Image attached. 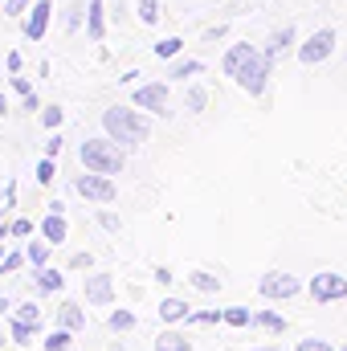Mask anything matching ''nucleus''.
Returning a JSON list of instances; mask_svg holds the SVG:
<instances>
[{
  "label": "nucleus",
  "instance_id": "obj_1",
  "mask_svg": "<svg viewBox=\"0 0 347 351\" xmlns=\"http://www.w3.org/2000/svg\"><path fill=\"white\" fill-rule=\"evenodd\" d=\"M102 131H106V139H115L119 147H139V143H147L152 123H147L139 110H131V106H106V110H102Z\"/></svg>",
  "mask_w": 347,
  "mask_h": 351
},
{
  "label": "nucleus",
  "instance_id": "obj_2",
  "mask_svg": "<svg viewBox=\"0 0 347 351\" xmlns=\"http://www.w3.org/2000/svg\"><path fill=\"white\" fill-rule=\"evenodd\" d=\"M123 152H127V147H119L115 139H86V143L78 147V160H82L86 172L119 176L127 168V156H123Z\"/></svg>",
  "mask_w": 347,
  "mask_h": 351
},
{
  "label": "nucleus",
  "instance_id": "obj_3",
  "mask_svg": "<svg viewBox=\"0 0 347 351\" xmlns=\"http://www.w3.org/2000/svg\"><path fill=\"white\" fill-rule=\"evenodd\" d=\"M74 192L82 196V200H94V204H110L115 196H119V188H115V180L102 172H82L74 176Z\"/></svg>",
  "mask_w": 347,
  "mask_h": 351
},
{
  "label": "nucleus",
  "instance_id": "obj_4",
  "mask_svg": "<svg viewBox=\"0 0 347 351\" xmlns=\"http://www.w3.org/2000/svg\"><path fill=\"white\" fill-rule=\"evenodd\" d=\"M331 49H335V29H319L315 37H307V45H298V62L302 66H319V62L331 58Z\"/></svg>",
  "mask_w": 347,
  "mask_h": 351
},
{
  "label": "nucleus",
  "instance_id": "obj_5",
  "mask_svg": "<svg viewBox=\"0 0 347 351\" xmlns=\"http://www.w3.org/2000/svg\"><path fill=\"white\" fill-rule=\"evenodd\" d=\"M139 110H152L160 119H168V82H147V86H135V98H131Z\"/></svg>",
  "mask_w": 347,
  "mask_h": 351
},
{
  "label": "nucleus",
  "instance_id": "obj_6",
  "mask_svg": "<svg viewBox=\"0 0 347 351\" xmlns=\"http://www.w3.org/2000/svg\"><path fill=\"white\" fill-rule=\"evenodd\" d=\"M270 70H274V62H270L265 53H258V58H254L237 78H233V82L246 90V94H254V98H258V94H265V78H270Z\"/></svg>",
  "mask_w": 347,
  "mask_h": 351
},
{
  "label": "nucleus",
  "instance_id": "obj_7",
  "mask_svg": "<svg viewBox=\"0 0 347 351\" xmlns=\"http://www.w3.org/2000/svg\"><path fill=\"white\" fill-rule=\"evenodd\" d=\"M302 286H298V278L294 274H278V269H270V274H261V298H294Z\"/></svg>",
  "mask_w": 347,
  "mask_h": 351
},
{
  "label": "nucleus",
  "instance_id": "obj_8",
  "mask_svg": "<svg viewBox=\"0 0 347 351\" xmlns=\"http://www.w3.org/2000/svg\"><path fill=\"white\" fill-rule=\"evenodd\" d=\"M311 294H315V302L347 298V278L344 274H315V278H311Z\"/></svg>",
  "mask_w": 347,
  "mask_h": 351
},
{
  "label": "nucleus",
  "instance_id": "obj_9",
  "mask_svg": "<svg viewBox=\"0 0 347 351\" xmlns=\"http://www.w3.org/2000/svg\"><path fill=\"white\" fill-rule=\"evenodd\" d=\"M49 16H53V0H33V8L25 12V37L41 41L45 29H49Z\"/></svg>",
  "mask_w": 347,
  "mask_h": 351
},
{
  "label": "nucleus",
  "instance_id": "obj_10",
  "mask_svg": "<svg viewBox=\"0 0 347 351\" xmlns=\"http://www.w3.org/2000/svg\"><path fill=\"white\" fill-rule=\"evenodd\" d=\"M254 58H258V49H254L250 41H237V45H229V49H225V58H221V70H225L229 78H237V74H241V70H246Z\"/></svg>",
  "mask_w": 347,
  "mask_h": 351
},
{
  "label": "nucleus",
  "instance_id": "obj_11",
  "mask_svg": "<svg viewBox=\"0 0 347 351\" xmlns=\"http://www.w3.org/2000/svg\"><path fill=\"white\" fill-rule=\"evenodd\" d=\"M86 302L90 306H110L115 302V278L110 274H86Z\"/></svg>",
  "mask_w": 347,
  "mask_h": 351
},
{
  "label": "nucleus",
  "instance_id": "obj_12",
  "mask_svg": "<svg viewBox=\"0 0 347 351\" xmlns=\"http://www.w3.org/2000/svg\"><path fill=\"white\" fill-rule=\"evenodd\" d=\"M37 229H41V237H45L49 245H62V241L70 237V225H66V213H45Z\"/></svg>",
  "mask_w": 347,
  "mask_h": 351
},
{
  "label": "nucleus",
  "instance_id": "obj_13",
  "mask_svg": "<svg viewBox=\"0 0 347 351\" xmlns=\"http://www.w3.org/2000/svg\"><path fill=\"white\" fill-rule=\"evenodd\" d=\"M58 327H66V331H74V335H78V331H86V306L66 298V302L58 306Z\"/></svg>",
  "mask_w": 347,
  "mask_h": 351
},
{
  "label": "nucleus",
  "instance_id": "obj_14",
  "mask_svg": "<svg viewBox=\"0 0 347 351\" xmlns=\"http://www.w3.org/2000/svg\"><path fill=\"white\" fill-rule=\"evenodd\" d=\"M86 37L90 41L106 37V4L102 0H86Z\"/></svg>",
  "mask_w": 347,
  "mask_h": 351
},
{
  "label": "nucleus",
  "instance_id": "obj_15",
  "mask_svg": "<svg viewBox=\"0 0 347 351\" xmlns=\"http://www.w3.org/2000/svg\"><path fill=\"white\" fill-rule=\"evenodd\" d=\"M33 282H37L41 294H62V286H66V278H62L58 269H49V265H41V269L33 274Z\"/></svg>",
  "mask_w": 347,
  "mask_h": 351
},
{
  "label": "nucleus",
  "instance_id": "obj_16",
  "mask_svg": "<svg viewBox=\"0 0 347 351\" xmlns=\"http://www.w3.org/2000/svg\"><path fill=\"white\" fill-rule=\"evenodd\" d=\"M37 331H41V327H33V323H21V319H12V323H8V339H12L16 348H29Z\"/></svg>",
  "mask_w": 347,
  "mask_h": 351
},
{
  "label": "nucleus",
  "instance_id": "obj_17",
  "mask_svg": "<svg viewBox=\"0 0 347 351\" xmlns=\"http://www.w3.org/2000/svg\"><path fill=\"white\" fill-rule=\"evenodd\" d=\"M188 315H192V311H188L180 298H164V302H160V319H164V323H188Z\"/></svg>",
  "mask_w": 347,
  "mask_h": 351
},
{
  "label": "nucleus",
  "instance_id": "obj_18",
  "mask_svg": "<svg viewBox=\"0 0 347 351\" xmlns=\"http://www.w3.org/2000/svg\"><path fill=\"white\" fill-rule=\"evenodd\" d=\"M49 250H53V245H49L45 237H37V241H29V245H25V258H29L33 269H41V265L49 262Z\"/></svg>",
  "mask_w": 347,
  "mask_h": 351
},
{
  "label": "nucleus",
  "instance_id": "obj_19",
  "mask_svg": "<svg viewBox=\"0 0 347 351\" xmlns=\"http://www.w3.org/2000/svg\"><path fill=\"white\" fill-rule=\"evenodd\" d=\"M156 351H192V343L180 331H160L156 335Z\"/></svg>",
  "mask_w": 347,
  "mask_h": 351
},
{
  "label": "nucleus",
  "instance_id": "obj_20",
  "mask_svg": "<svg viewBox=\"0 0 347 351\" xmlns=\"http://www.w3.org/2000/svg\"><path fill=\"white\" fill-rule=\"evenodd\" d=\"M204 106H208V90L204 86H188L184 90V110H188V114H200Z\"/></svg>",
  "mask_w": 347,
  "mask_h": 351
},
{
  "label": "nucleus",
  "instance_id": "obj_21",
  "mask_svg": "<svg viewBox=\"0 0 347 351\" xmlns=\"http://www.w3.org/2000/svg\"><path fill=\"white\" fill-rule=\"evenodd\" d=\"M188 282H192L200 294H217V290H221V278H217V274H204V269H192Z\"/></svg>",
  "mask_w": 347,
  "mask_h": 351
},
{
  "label": "nucleus",
  "instance_id": "obj_22",
  "mask_svg": "<svg viewBox=\"0 0 347 351\" xmlns=\"http://www.w3.org/2000/svg\"><path fill=\"white\" fill-rule=\"evenodd\" d=\"M290 41H294V29H290V25H286V29H278V33L270 37V45H265V58L274 62V58H278V53H282V49H286Z\"/></svg>",
  "mask_w": 347,
  "mask_h": 351
},
{
  "label": "nucleus",
  "instance_id": "obj_23",
  "mask_svg": "<svg viewBox=\"0 0 347 351\" xmlns=\"http://www.w3.org/2000/svg\"><path fill=\"white\" fill-rule=\"evenodd\" d=\"M41 348L45 351H70L74 348V331H66V327H58L49 339H41Z\"/></svg>",
  "mask_w": 347,
  "mask_h": 351
},
{
  "label": "nucleus",
  "instance_id": "obj_24",
  "mask_svg": "<svg viewBox=\"0 0 347 351\" xmlns=\"http://www.w3.org/2000/svg\"><path fill=\"white\" fill-rule=\"evenodd\" d=\"M135 16L152 29V25H160V0H135Z\"/></svg>",
  "mask_w": 347,
  "mask_h": 351
},
{
  "label": "nucleus",
  "instance_id": "obj_25",
  "mask_svg": "<svg viewBox=\"0 0 347 351\" xmlns=\"http://www.w3.org/2000/svg\"><path fill=\"white\" fill-rule=\"evenodd\" d=\"M12 319H21V323H33V327H41V306H37V302H21V306H12Z\"/></svg>",
  "mask_w": 347,
  "mask_h": 351
},
{
  "label": "nucleus",
  "instance_id": "obj_26",
  "mask_svg": "<svg viewBox=\"0 0 347 351\" xmlns=\"http://www.w3.org/2000/svg\"><path fill=\"white\" fill-rule=\"evenodd\" d=\"M200 70H204L200 62H192V58H180L172 70H168V78H180V82H184V78H192V74H200Z\"/></svg>",
  "mask_w": 347,
  "mask_h": 351
},
{
  "label": "nucleus",
  "instance_id": "obj_27",
  "mask_svg": "<svg viewBox=\"0 0 347 351\" xmlns=\"http://www.w3.org/2000/svg\"><path fill=\"white\" fill-rule=\"evenodd\" d=\"M254 327H265V331H286V319L282 315H274V311H261V315H254Z\"/></svg>",
  "mask_w": 347,
  "mask_h": 351
},
{
  "label": "nucleus",
  "instance_id": "obj_28",
  "mask_svg": "<svg viewBox=\"0 0 347 351\" xmlns=\"http://www.w3.org/2000/svg\"><path fill=\"white\" fill-rule=\"evenodd\" d=\"M106 327H110V331H131V327H135V315H131V311H110V315H106Z\"/></svg>",
  "mask_w": 347,
  "mask_h": 351
},
{
  "label": "nucleus",
  "instance_id": "obj_29",
  "mask_svg": "<svg viewBox=\"0 0 347 351\" xmlns=\"http://www.w3.org/2000/svg\"><path fill=\"white\" fill-rule=\"evenodd\" d=\"M62 123H66V110H62V106H45V110H41V127H45V131H58Z\"/></svg>",
  "mask_w": 347,
  "mask_h": 351
},
{
  "label": "nucleus",
  "instance_id": "obj_30",
  "mask_svg": "<svg viewBox=\"0 0 347 351\" xmlns=\"http://www.w3.org/2000/svg\"><path fill=\"white\" fill-rule=\"evenodd\" d=\"M8 233H12L16 241H25V237H33V233H37V225H33L29 217H16V221H8Z\"/></svg>",
  "mask_w": 347,
  "mask_h": 351
},
{
  "label": "nucleus",
  "instance_id": "obj_31",
  "mask_svg": "<svg viewBox=\"0 0 347 351\" xmlns=\"http://www.w3.org/2000/svg\"><path fill=\"white\" fill-rule=\"evenodd\" d=\"M62 25H66V33H78V29H82V0H74V4L66 8V21H62Z\"/></svg>",
  "mask_w": 347,
  "mask_h": 351
},
{
  "label": "nucleus",
  "instance_id": "obj_32",
  "mask_svg": "<svg viewBox=\"0 0 347 351\" xmlns=\"http://www.w3.org/2000/svg\"><path fill=\"white\" fill-rule=\"evenodd\" d=\"M225 323H229V327H250L254 315H250L246 306H229V311H225Z\"/></svg>",
  "mask_w": 347,
  "mask_h": 351
},
{
  "label": "nucleus",
  "instance_id": "obj_33",
  "mask_svg": "<svg viewBox=\"0 0 347 351\" xmlns=\"http://www.w3.org/2000/svg\"><path fill=\"white\" fill-rule=\"evenodd\" d=\"M180 49H184L180 37H164V41H156V58H176Z\"/></svg>",
  "mask_w": 347,
  "mask_h": 351
},
{
  "label": "nucleus",
  "instance_id": "obj_34",
  "mask_svg": "<svg viewBox=\"0 0 347 351\" xmlns=\"http://www.w3.org/2000/svg\"><path fill=\"white\" fill-rule=\"evenodd\" d=\"M29 8H33V0H4V16L8 21H21Z\"/></svg>",
  "mask_w": 347,
  "mask_h": 351
},
{
  "label": "nucleus",
  "instance_id": "obj_35",
  "mask_svg": "<svg viewBox=\"0 0 347 351\" xmlns=\"http://www.w3.org/2000/svg\"><path fill=\"white\" fill-rule=\"evenodd\" d=\"M21 265H29L25 250H16V254H4V262H0V274H16Z\"/></svg>",
  "mask_w": 347,
  "mask_h": 351
},
{
  "label": "nucleus",
  "instance_id": "obj_36",
  "mask_svg": "<svg viewBox=\"0 0 347 351\" xmlns=\"http://www.w3.org/2000/svg\"><path fill=\"white\" fill-rule=\"evenodd\" d=\"M53 176H58V168H53V160L45 156V160L37 164V184H41V188H49V184H53Z\"/></svg>",
  "mask_w": 347,
  "mask_h": 351
},
{
  "label": "nucleus",
  "instance_id": "obj_37",
  "mask_svg": "<svg viewBox=\"0 0 347 351\" xmlns=\"http://www.w3.org/2000/svg\"><path fill=\"white\" fill-rule=\"evenodd\" d=\"M62 143H66V139H62V131H49V143H45V156H49V160H58V156H62Z\"/></svg>",
  "mask_w": 347,
  "mask_h": 351
},
{
  "label": "nucleus",
  "instance_id": "obj_38",
  "mask_svg": "<svg viewBox=\"0 0 347 351\" xmlns=\"http://www.w3.org/2000/svg\"><path fill=\"white\" fill-rule=\"evenodd\" d=\"M4 70H8V74H21V70H25V58H21V49H12V53L4 58Z\"/></svg>",
  "mask_w": 347,
  "mask_h": 351
},
{
  "label": "nucleus",
  "instance_id": "obj_39",
  "mask_svg": "<svg viewBox=\"0 0 347 351\" xmlns=\"http://www.w3.org/2000/svg\"><path fill=\"white\" fill-rule=\"evenodd\" d=\"M98 225H102L106 233H119V229H123V221H119L115 213H98Z\"/></svg>",
  "mask_w": 347,
  "mask_h": 351
},
{
  "label": "nucleus",
  "instance_id": "obj_40",
  "mask_svg": "<svg viewBox=\"0 0 347 351\" xmlns=\"http://www.w3.org/2000/svg\"><path fill=\"white\" fill-rule=\"evenodd\" d=\"M8 90H12V94H29V78H21V74H8Z\"/></svg>",
  "mask_w": 347,
  "mask_h": 351
},
{
  "label": "nucleus",
  "instance_id": "obj_41",
  "mask_svg": "<svg viewBox=\"0 0 347 351\" xmlns=\"http://www.w3.org/2000/svg\"><path fill=\"white\" fill-rule=\"evenodd\" d=\"M294 351H331V343H327V339H302Z\"/></svg>",
  "mask_w": 347,
  "mask_h": 351
},
{
  "label": "nucleus",
  "instance_id": "obj_42",
  "mask_svg": "<svg viewBox=\"0 0 347 351\" xmlns=\"http://www.w3.org/2000/svg\"><path fill=\"white\" fill-rule=\"evenodd\" d=\"M90 265H94L90 254H74V258H70V269H90Z\"/></svg>",
  "mask_w": 347,
  "mask_h": 351
},
{
  "label": "nucleus",
  "instance_id": "obj_43",
  "mask_svg": "<svg viewBox=\"0 0 347 351\" xmlns=\"http://www.w3.org/2000/svg\"><path fill=\"white\" fill-rule=\"evenodd\" d=\"M37 106H41V98H37L33 90H29V94H21V110H37Z\"/></svg>",
  "mask_w": 347,
  "mask_h": 351
},
{
  "label": "nucleus",
  "instance_id": "obj_44",
  "mask_svg": "<svg viewBox=\"0 0 347 351\" xmlns=\"http://www.w3.org/2000/svg\"><path fill=\"white\" fill-rule=\"evenodd\" d=\"M0 315H12V302L8 298H0Z\"/></svg>",
  "mask_w": 347,
  "mask_h": 351
},
{
  "label": "nucleus",
  "instance_id": "obj_45",
  "mask_svg": "<svg viewBox=\"0 0 347 351\" xmlns=\"http://www.w3.org/2000/svg\"><path fill=\"white\" fill-rule=\"evenodd\" d=\"M0 114H8V94H0Z\"/></svg>",
  "mask_w": 347,
  "mask_h": 351
},
{
  "label": "nucleus",
  "instance_id": "obj_46",
  "mask_svg": "<svg viewBox=\"0 0 347 351\" xmlns=\"http://www.w3.org/2000/svg\"><path fill=\"white\" fill-rule=\"evenodd\" d=\"M4 237H12V233H8V221H0V241H4Z\"/></svg>",
  "mask_w": 347,
  "mask_h": 351
},
{
  "label": "nucleus",
  "instance_id": "obj_47",
  "mask_svg": "<svg viewBox=\"0 0 347 351\" xmlns=\"http://www.w3.org/2000/svg\"><path fill=\"white\" fill-rule=\"evenodd\" d=\"M254 351H278V348H254Z\"/></svg>",
  "mask_w": 347,
  "mask_h": 351
},
{
  "label": "nucleus",
  "instance_id": "obj_48",
  "mask_svg": "<svg viewBox=\"0 0 347 351\" xmlns=\"http://www.w3.org/2000/svg\"><path fill=\"white\" fill-rule=\"evenodd\" d=\"M0 262H4V250H0Z\"/></svg>",
  "mask_w": 347,
  "mask_h": 351
},
{
  "label": "nucleus",
  "instance_id": "obj_49",
  "mask_svg": "<svg viewBox=\"0 0 347 351\" xmlns=\"http://www.w3.org/2000/svg\"><path fill=\"white\" fill-rule=\"evenodd\" d=\"M339 351H347V348H339Z\"/></svg>",
  "mask_w": 347,
  "mask_h": 351
}]
</instances>
